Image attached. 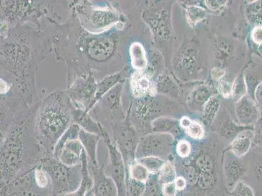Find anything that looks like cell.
Here are the masks:
<instances>
[{"instance_id": "4", "label": "cell", "mask_w": 262, "mask_h": 196, "mask_svg": "<svg viewBox=\"0 0 262 196\" xmlns=\"http://www.w3.org/2000/svg\"><path fill=\"white\" fill-rule=\"evenodd\" d=\"M105 163L101 167L89 165V172L93 179V186L91 194L93 196H118L116 184L110 178L106 176L105 171Z\"/></svg>"}, {"instance_id": "7", "label": "cell", "mask_w": 262, "mask_h": 196, "mask_svg": "<svg viewBox=\"0 0 262 196\" xmlns=\"http://www.w3.org/2000/svg\"><path fill=\"white\" fill-rule=\"evenodd\" d=\"M128 166H129L128 172L129 173V177L139 182L145 181L148 179L149 171L140 162H131L128 165Z\"/></svg>"}, {"instance_id": "13", "label": "cell", "mask_w": 262, "mask_h": 196, "mask_svg": "<svg viewBox=\"0 0 262 196\" xmlns=\"http://www.w3.org/2000/svg\"><path fill=\"white\" fill-rule=\"evenodd\" d=\"M135 50L136 53H137V56H135L136 67L140 68H144L145 65H146V60H145L143 49L140 45H137Z\"/></svg>"}, {"instance_id": "17", "label": "cell", "mask_w": 262, "mask_h": 196, "mask_svg": "<svg viewBox=\"0 0 262 196\" xmlns=\"http://www.w3.org/2000/svg\"><path fill=\"white\" fill-rule=\"evenodd\" d=\"M206 2L210 9L216 10L225 5L226 1H207Z\"/></svg>"}, {"instance_id": "8", "label": "cell", "mask_w": 262, "mask_h": 196, "mask_svg": "<svg viewBox=\"0 0 262 196\" xmlns=\"http://www.w3.org/2000/svg\"><path fill=\"white\" fill-rule=\"evenodd\" d=\"M250 142L249 139L246 137H241L235 140L231 144L233 151L238 157L245 155L249 149Z\"/></svg>"}, {"instance_id": "6", "label": "cell", "mask_w": 262, "mask_h": 196, "mask_svg": "<svg viewBox=\"0 0 262 196\" xmlns=\"http://www.w3.org/2000/svg\"><path fill=\"white\" fill-rule=\"evenodd\" d=\"M80 140L84 145V150L87 154L89 165L93 167H99L97 158V146L98 138L92 135L81 133Z\"/></svg>"}, {"instance_id": "14", "label": "cell", "mask_w": 262, "mask_h": 196, "mask_svg": "<svg viewBox=\"0 0 262 196\" xmlns=\"http://www.w3.org/2000/svg\"><path fill=\"white\" fill-rule=\"evenodd\" d=\"M191 152V146L186 141L179 142L177 146V152L181 157H186Z\"/></svg>"}, {"instance_id": "12", "label": "cell", "mask_w": 262, "mask_h": 196, "mask_svg": "<svg viewBox=\"0 0 262 196\" xmlns=\"http://www.w3.org/2000/svg\"><path fill=\"white\" fill-rule=\"evenodd\" d=\"M187 129L189 134L193 138L200 139L204 136V129L198 123H192Z\"/></svg>"}, {"instance_id": "9", "label": "cell", "mask_w": 262, "mask_h": 196, "mask_svg": "<svg viewBox=\"0 0 262 196\" xmlns=\"http://www.w3.org/2000/svg\"><path fill=\"white\" fill-rule=\"evenodd\" d=\"M206 15V11L201 7L192 6L187 9V17L191 24H196L199 21L205 18Z\"/></svg>"}, {"instance_id": "2", "label": "cell", "mask_w": 262, "mask_h": 196, "mask_svg": "<svg viewBox=\"0 0 262 196\" xmlns=\"http://www.w3.org/2000/svg\"><path fill=\"white\" fill-rule=\"evenodd\" d=\"M34 168L20 175L11 183L1 186V196H52L51 190L41 189L36 185Z\"/></svg>"}, {"instance_id": "11", "label": "cell", "mask_w": 262, "mask_h": 196, "mask_svg": "<svg viewBox=\"0 0 262 196\" xmlns=\"http://www.w3.org/2000/svg\"><path fill=\"white\" fill-rule=\"evenodd\" d=\"M162 178L164 182L166 184L172 183V180L174 178V170L173 167L170 163H166L162 167Z\"/></svg>"}, {"instance_id": "15", "label": "cell", "mask_w": 262, "mask_h": 196, "mask_svg": "<svg viewBox=\"0 0 262 196\" xmlns=\"http://www.w3.org/2000/svg\"><path fill=\"white\" fill-rule=\"evenodd\" d=\"M162 192L165 196H175L176 193V186L175 183H168L164 186Z\"/></svg>"}, {"instance_id": "1", "label": "cell", "mask_w": 262, "mask_h": 196, "mask_svg": "<svg viewBox=\"0 0 262 196\" xmlns=\"http://www.w3.org/2000/svg\"><path fill=\"white\" fill-rule=\"evenodd\" d=\"M49 174L52 196H63L80 185L82 178L81 163L73 167L63 164L53 156H47L39 163Z\"/></svg>"}, {"instance_id": "3", "label": "cell", "mask_w": 262, "mask_h": 196, "mask_svg": "<svg viewBox=\"0 0 262 196\" xmlns=\"http://www.w3.org/2000/svg\"><path fill=\"white\" fill-rule=\"evenodd\" d=\"M108 160L106 176L113 180L118 190V196H126V166L121 153L107 140Z\"/></svg>"}, {"instance_id": "18", "label": "cell", "mask_w": 262, "mask_h": 196, "mask_svg": "<svg viewBox=\"0 0 262 196\" xmlns=\"http://www.w3.org/2000/svg\"><path fill=\"white\" fill-rule=\"evenodd\" d=\"M175 184L177 189L182 190L185 188V185H186V182H185L184 178H179L175 180Z\"/></svg>"}, {"instance_id": "19", "label": "cell", "mask_w": 262, "mask_h": 196, "mask_svg": "<svg viewBox=\"0 0 262 196\" xmlns=\"http://www.w3.org/2000/svg\"><path fill=\"white\" fill-rule=\"evenodd\" d=\"M191 124H192V122L187 117H183L181 120V125L183 127H185V128H188L191 125Z\"/></svg>"}, {"instance_id": "16", "label": "cell", "mask_w": 262, "mask_h": 196, "mask_svg": "<svg viewBox=\"0 0 262 196\" xmlns=\"http://www.w3.org/2000/svg\"><path fill=\"white\" fill-rule=\"evenodd\" d=\"M252 38L257 44H262V26H258L252 30Z\"/></svg>"}, {"instance_id": "5", "label": "cell", "mask_w": 262, "mask_h": 196, "mask_svg": "<svg viewBox=\"0 0 262 196\" xmlns=\"http://www.w3.org/2000/svg\"><path fill=\"white\" fill-rule=\"evenodd\" d=\"M82 178L80 185L75 190L63 196H86L91 193L93 186V179L89 168V160L85 150L81 156Z\"/></svg>"}, {"instance_id": "10", "label": "cell", "mask_w": 262, "mask_h": 196, "mask_svg": "<svg viewBox=\"0 0 262 196\" xmlns=\"http://www.w3.org/2000/svg\"><path fill=\"white\" fill-rule=\"evenodd\" d=\"M140 162L144 165L148 171H152V172H156L164 165V161L159 159H156V158L142 159L140 160Z\"/></svg>"}]
</instances>
